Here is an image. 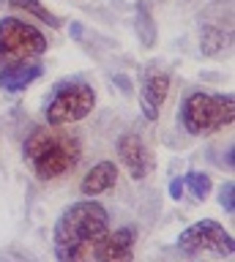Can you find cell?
Listing matches in <instances>:
<instances>
[{"instance_id": "cell-1", "label": "cell", "mask_w": 235, "mask_h": 262, "mask_svg": "<svg viewBox=\"0 0 235 262\" xmlns=\"http://www.w3.org/2000/svg\"><path fill=\"white\" fill-rule=\"evenodd\" d=\"M110 232V216L101 202L82 200L60 213L55 224V254L63 262L91 259L96 243Z\"/></svg>"}, {"instance_id": "cell-2", "label": "cell", "mask_w": 235, "mask_h": 262, "mask_svg": "<svg viewBox=\"0 0 235 262\" xmlns=\"http://www.w3.org/2000/svg\"><path fill=\"white\" fill-rule=\"evenodd\" d=\"M22 156L38 180H55L69 175L79 164L82 145L74 134L60 131V126H44L28 134L25 145H22Z\"/></svg>"}, {"instance_id": "cell-3", "label": "cell", "mask_w": 235, "mask_h": 262, "mask_svg": "<svg viewBox=\"0 0 235 262\" xmlns=\"http://www.w3.org/2000/svg\"><path fill=\"white\" fill-rule=\"evenodd\" d=\"M235 120V98L232 93H191L183 101L181 123L194 137L216 134Z\"/></svg>"}, {"instance_id": "cell-4", "label": "cell", "mask_w": 235, "mask_h": 262, "mask_svg": "<svg viewBox=\"0 0 235 262\" xmlns=\"http://www.w3.org/2000/svg\"><path fill=\"white\" fill-rule=\"evenodd\" d=\"M47 36L36 25H30L17 16H6L0 19V63L11 66L22 60H33V57L47 52Z\"/></svg>"}, {"instance_id": "cell-5", "label": "cell", "mask_w": 235, "mask_h": 262, "mask_svg": "<svg viewBox=\"0 0 235 262\" xmlns=\"http://www.w3.org/2000/svg\"><path fill=\"white\" fill-rule=\"evenodd\" d=\"M96 106V93L85 82H71L60 85L47 104V123L50 126H71V123L85 120Z\"/></svg>"}, {"instance_id": "cell-6", "label": "cell", "mask_w": 235, "mask_h": 262, "mask_svg": "<svg viewBox=\"0 0 235 262\" xmlns=\"http://www.w3.org/2000/svg\"><path fill=\"white\" fill-rule=\"evenodd\" d=\"M178 249L183 254H219V257H232L235 254V243L232 235L227 232L222 224L216 221H197L189 229H183L181 237H178Z\"/></svg>"}, {"instance_id": "cell-7", "label": "cell", "mask_w": 235, "mask_h": 262, "mask_svg": "<svg viewBox=\"0 0 235 262\" xmlns=\"http://www.w3.org/2000/svg\"><path fill=\"white\" fill-rule=\"evenodd\" d=\"M118 156H120L123 167L129 169V175H132L134 180H145L153 172V167H156L151 147L145 145V139L140 134H134V131L120 134V139H118Z\"/></svg>"}, {"instance_id": "cell-8", "label": "cell", "mask_w": 235, "mask_h": 262, "mask_svg": "<svg viewBox=\"0 0 235 262\" xmlns=\"http://www.w3.org/2000/svg\"><path fill=\"white\" fill-rule=\"evenodd\" d=\"M134 243H137V229L134 227H120L115 232H107L99 243H96L91 259H101V262L132 259L134 257Z\"/></svg>"}, {"instance_id": "cell-9", "label": "cell", "mask_w": 235, "mask_h": 262, "mask_svg": "<svg viewBox=\"0 0 235 262\" xmlns=\"http://www.w3.org/2000/svg\"><path fill=\"white\" fill-rule=\"evenodd\" d=\"M169 96V77L161 71H153L148 74V79L142 82L140 88V104H142V115L148 120H159V112L164 106Z\"/></svg>"}, {"instance_id": "cell-10", "label": "cell", "mask_w": 235, "mask_h": 262, "mask_svg": "<svg viewBox=\"0 0 235 262\" xmlns=\"http://www.w3.org/2000/svg\"><path fill=\"white\" fill-rule=\"evenodd\" d=\"M38 77H41V66L38 63H33V60L11 63L9 69L0 71V88L9 90V93H19V90H25Z\"/></svg>"}, {"instance_id": "cell-11", "label": "cell", "mask_w": 235, "mask_h": 262, "mask_svg": "<svg viewBox=\"0 0 235 262\" xmlns=\"http://www.w3.org/2000/svg\"><path fill=\"white\" fill-rule=\"evenodd\" d=\"M118 183V167L112 161H99L96 167L88 172L79 183V191L85 196H99L104 191H110L112 186Z\"/></svg>"}, {"instance_id": "cell-12", "label": "cell", "mask_w": 235, "mask_h": 262, "mask_svg": "<svg viewBox=\"0 0 235 262\" xmlns=\"http://www.w3.org/2000/svg\"><path fill=\"white\" fill-rule=\"evenodd\" d=\"M9 3H11L14 8H22V11H28L30 16H36V19L47 22L50 28H58V25H60V19L41 3V0H9Z\"/></svg>"}, {"instance_id": "cell-13", "label": "cell", "mask_w": 235, "mask_h": 262, "mask_svg": "<svg viewBox=\"0 0 235 262\" xmlns=\"http://www.w3.org/2000/svg\"><path fill=\"white\" fill-rule=\"evenodd\" d=\"M183 186L189 188V191L197 196V200H205V196L210 194V188H213V183H210V175H205V172H197V169H191L189 175H186Z\"/></svg>"}, {"instance_id": "cell-14", "label": "cell", "mask_w": 235, "mask_h": 262, "mask_svg": "<svg viewBox=\"0 0 235 262\" xmlns=\"http://www.w3.org/2000/svg\"><path fill=\"white\" fill-rule=\"evenodd\" d=\"M137 28H140V33H142L145 47H151L153 38H156V30H153V19H151L148 6H142V3H140V19H137Z\"/></svg>"}, {"instance_id": "cell-15", "label": "cell", "mask_w": 235, "mask_h": 262, "mask_svg": "<svg viewBox=\"0 0 235 262\" xmlns=\"http://www.w3.org/2000/svg\"><path fill=\"white\" fill-rule=\"evenodd\" d=\"M232 194H235V183L232 180H227V183L222 186V191H219V205H222V208L230 213H235V202H232Z\"/></svg>"}, {"instance_id": "cell-16", "label": "cell", "mask_w": 235, "mask_h": 262, "mask_svg": "<svg viewBox=\"0 0 235 262\" xmlns=\"http://www.w3.org/2000/svg\"><path fill=\"white\" fill-rule=\"evenodd\" d=\"M183 191H186L183 180H181V178H175L173 183H169V196H173V200H181V196H183Z\"/></svg>"}]
</instances>
